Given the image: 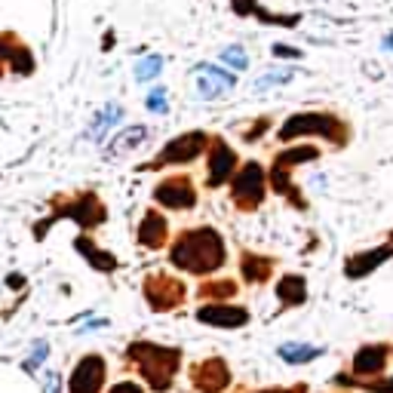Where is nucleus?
Instances as JSON below:
<instances>
[{
	"instance_id": "3",
	"label": "nucleus",
	"mask_w": 393,
	"mask_h": 393,
	"mask_svg": "<svg viewBox=\"0 0 393 393\" xmlns=\"http://www.w3.org/2000/svg\"><path fill=\"white\" fill-rule=\"evenodd\" d=\"M59 218H71L74 225H80L83 231H92V227L105 225V218H108V209H105V203L98 200L92 191L87 194H77V197H53V216H49L40 227H34V237L44 240L46 227L55 225Z\"/></svg>"
},
{
	"instance_id": "7",
	"label": "nucleus",
	"mask_w": 393,
	"mask_h": 393,
	"mask_svg": "<svg viewBox=\"0 0 393 393\" xmlns=\"http://www.w3.org/2000/svg\"><path fill=\"white\" fill-rule=\"evenodd\" d=\"M108 381V360L102 353H83L68 378V393H102Z\"/></svg>"
},
{
	"instance_id": "13",
	"label": "nucleus",
	"mask_w": 393,
	"mask_h": 393,
	"mask_svg": "<svg viewBox=\"0 0 393 393\" xmlns=\"http://www.w3.org/2000/svg\"><path fill=\"white\" fill-rule=\"evenodd\" d=\"M194 74H197V92H200V98H206V102L227 96V92L237 87V77L221 71L218 65H212V62H200L194 68Z\"/></svg>"
},
{
	"instance_id": "34",
	"label": "nucleus",
	"mask_w": 393,
	"mask_h": 393,
	"mask_svg": "<svg viewBox=\"0 0 393 393\" xmlns=\"http://www.w3.org/2000/svg\"><path fill=\"white\" fill-rule=\"evenodd\" d=\"M274 55H280V59H298V55H302V49L286 46V44H277V46H274Z\"/></svg>"
},
{
	"instance_id": "33",
	"label": "nucleus",
	"mask_w": 393,
	"mask_h": 393,
	"mask_svg": "<svg viewBox=\"0 0 393 393\" xmlns=\"http://www.w3.org/2000/svg\"><path fill=\"white\" fill-rule=\"evenodd\" d=\"M108 393H145V390H141L135 381H117V384H111Z\"/></svg>"
},
{
	"instance_id": "32",
	"label": "nucleus",
	"mask_w": 393,
	"mask_h": 393,
	"mask_svg": "<svg viewBox=\"0 0 393 393\" xmlns=\"http://www.w3.org/2000/svg\"><path fill=\"white\" fill-rule=\"evenodd\" d=\"M234 12H237V16H255V12H259V3H255V0H234Z\"/></svg>"
},
{
	"instance_id": "17",
	"label": "nucleus",
	"mask_w": 393,
	"mask_h": 393,
	"mask_svg": "<svg viewBox=\"0 0 393 393\" xmlns=\"http://www.w3.org/2000/svg\"><path fill=\"white\" fill-rule=\"evenodd\" d=\"M74 249L92 264V270H98V274H114V270H117V259H114L111 252H105V249H98L87 234H80V237L74 240Z\"/></svg>"
},
{
	"instance_id": "27",
	"label": "nucleus",
	"mask_w": 393,
	"mask_h": 393,
	"mask_svg": "<svg viewBox=\"0 0 393 393\" xmlns=\"http://www.w3.org/2000/svg\"><path fill=\"white\" fill-rule=\"evenodd\" d=\"M298 71L295 68H270L268 74L261 77L259 83H255V89H268V87H283V83H292L295 80Z\"/></svg>"
},
{
	"instance_id": "29",
	"label": "nucleus",
	"mask_w": 393,
	"mask_h": 393,
	"mask_svg": "<svg viewBox=\"0 0 393 393\" xmlns=\"http://www.w3.org/2000/svg\"><path fill=\"white\" fill-rule=\"evenodd\" d=\"M145 108L151 111V114H166V89L163 87H157V89H151L148 92V98H145Z\"/></svg>"
},
{
	"instance_id": "19",
	"label": "nucleus",
	"mask_w": 393,
	"mask_h": 393,
	"mask_svg": "<svg viewBox=\"0 0 393 393\" xmlns=\"http://www.w3.org/2000/svg\"><path fill=\"white\" fill-rule=\"evenodd\" d=\"M3 53H6V65L12 68V74L28 77L34 71V55L25 44H19L12 34H3Z\"/></svg>"
},
{
	"instance_id": "21",
	"label": "nucleus",
	"mask_w": 393,
	"mask_h": 393,
	"mask_svg": "<svg viewBox=\"0 0 393 393\" xmlns=\"http://www.w3.org/2000/svg\"><path fill=\"white\" fill-rule=\"evenodd\" d=\"M240 268H243V280L246 283H268L274 274L277 261L268 255H255V252H243L240 255Z\"/></svg>"
},
{
	"instance_id": "36",
	"label": "nucleus",
	"mask_w": 393,
	"mask_h": 393,
	"mask_svg": "<svg viewBox=\"0 0 393 393\" xmlns=\"http://www.w3.org/2000/svg\"><path fill=\"white\" fill-rule=\"evenodd\" d=\"M44 384H46V393H62L59 390V384H62V378L55 375V372H46V378H44Z\"/></svg>"
},
{
	"instance_id": "10",
	"label": "nucleus",
	"mask_w": 393,
	"mask_h": 393,
	"mask_svg": "<svg viewBox=\"0 0 393 393\" xmlns=\"http://www.w3.org/2000/svg\"><path fill=\"white\" fill-rule=\"evenodd\" d=\"M154 200L160 206H166V209L184 212L197 206V188L188 175H173V178H163L154 188Z\"/></svg>"
},
{
	"instance_id": "8",
	"label": "nucleus",
	"mask_w": 393,
	"mask_h": 393,
	"mask_svg": "<svg viewBox=\"0 0 393 393\" xmlns=\"http://www.w3.org/2000/svg\"><path fill=\"white\" fill-rule=\"evenodd\" d=\"M188 378L197 393H225L231 387V366L221 356H206L188 369Z\"/></svg>"
},
{
	"instance_id": "20",
	"label": "nucleus",
	"mask_w": 393,
	"mask_h": 393,
	"mask_svg": "<svg viewBox=\"0 0 393 393\" xmlns=\"http://www.w3.org/2000/svg\"><path fill=\"white\" fill-rule=\"evenodd\" d=\"M120 120H123V108H120L117 102L102 105V108L92 114V120H89V126H87V139L102 141V139H105V132H108L111 126H117Z\"/></svg>"
},
{
	"instance_id": "25",
	"label": "nucleus",
	"mask_w": 393,
	"mask_h": 393,
	"mask_svg": "<svg viewBox=\"0 0 393 393\" xmlns=\"http://www.w3.org/2000/svg\"><path fill=\"white\" fill-rule=\"evenodd\" d=\"M197 295H200V298H216V304H221L225 298L237 295V283H234V280H216V283H206V286H200Z\"/></svg>"
},
{
	"instance_id": "1",
	"label": "nucleus",
	"mask_w": 393,
	"mask_h": 393,
	"mask_svg": "<svg viewBox=\"0 0 393 393\" xmlns=\"http://www.w3.org/2000/svg\"><path fill=\"white\" fill-rule=\"evenodd\" d=\"M169 261H173V268L184 270V274L212 277V274H218L227 261L225 237L209 225L182 231L175 237L173 249H169Z\"/></svg>"
},
{
	"instance_id": "41",
	"label": "nucleus",
	"mask_w": 393,
	"mask_h": 393,
	"mask_svg": "<svg viewBox=\"0 0 393 393\" xmlns=\"http://www.w3.org/2000/svg\"><path fill=\"white\" fill-rule=\"evenodd\" d=\"M390 356H393V347H390Z\"/></svg>"
},
{
	"instance_id": "26",
	"label": "nucleus",
	"mask_w": 393,
	"mask_h": 393,
	"mask_svg": "<svg viewBox=\"0 0 393 393\" xmlns=\"http://www.w3.org/2000/svg\"><path fill=\"white\" fill-rule=\"evenodd\" d=\"M317 157H320V148L302 145V148H295V151H283L277 157V163H280V166H298V163H311V160H317Z\"/></svg>"
},
{
	"instance_id": "30",
	"label": "nucleus",
	"mask_w": 393,
	"mask_h": 393,
	"mask_svg": "<svg viewBox=\"0 0 393 393\" xmlns=\"http://www.w3.org/2000/svg\"><path fill=\"white\" fill-rule=\"evenodd\" d=\"M360 390H366V393H393V375L390 378H372V381H360Z\"/></svg>"
},
{
	"instance_id": "6",
	"label": "nucleus",
	"mask_w": 393,
	"mask_h": 393,
	"mask_svg": "<svg viewBox=\"0 0 393 393\" xmlns=\"http://www.w3.org/2000/svg\"><path fill=\"white\" fill-rule=\"evenodd\" d=\"M292 135H323V139L341 145L347 139V130L335 114H292L280 126V139L289 141Z\"/></svg>"
},
{
	"instance_id": "15",
	"label": "nucleus",
	"mask_w": 393,
	"mask_h": 393,
	"mask_svg": "<svg viewBox=\"0 0 393 393\" xmlns=\"http://www.w3.org/2000/svg\"><path fill=\"white\" fill-rule=\"evenodd\" d=\"M390 255H393V243H384V246H378V249H366V252L350 255L344 261V277H350V280H363V277L375 274Z\"/></svg>"
},
{
	"instance_id": "16",
	"label": "nucleus",
	"mask_w": 393,
	"mask_h": 393,
	"mask_svg": "<svg viewBox=\"0 0 393 393\" xmlns=\"http://www.w3.org/2000/svg\"><path fill=\"white\" fill-rule=\"evenodd\" d=\"M166 237H169V221L157 209H148L139 221V231H135L139 246L141 249H160V246H166Z\"/></svg>"
},
{
	"instance_id": "18",
	"label": "nucleus",
	"mask_w": 393,
	"mask_h": 393,
	"mask_svg": "<svg viewBox=\"0 0 393 393\" xmlns=\"http://www.w3.org/2000/svg\"><path fill=\"white\" fill-rule=\"evenodd\" d=\"M274 292H277V302H280L283 311L286 307H302L307 302V283H304V277H298V274L280 277Z\"/></svg>"
},
{
	"instance_id": "28",
	"label": "nucleus",
	"mask_w": 393,
	"mask_h": 393,
	"mask_svg": "<svg viewBox=\"0 0 393 393\" xmlns=\"http://www.w3.org/2000/svg\"><path fill=\"white\" fill-rule=\"evenodd\" d=\"M221 62H227V65H234L237 71H246L249 68V55L243 46H227L221 49Z\"/></svg>"
},
{
	"instance_id": "23",
	"label": "nucleus",
	"mask_w": 393,
	"mask_h": 393,
	"mask_svg": "<svg viewBox=\"0 0 393 393\" xmlns=\"http://www.w3.org/2000/svg\"><path fill=\"white\" fill-rule=\"evenodd\" d=\"M145 139H148V126H126V130H120V132L111 139L108 157L130 154V151H135V148H139Z\"/></svg>"
},
{
	"instance_id": "14",
	"label": "nucleus",
	"mask_w": 393,
	"mask_h": 393,
	"mask_svg": "<svg viewBox=\"0 0 393 393\" xmlns=\"http://www.w3.org/2000/svg\"><path fill=\"white\" fill-rule=\"evenodd\" d=\"M237 173V154L227 141L221 139H209V188L231 182Z\"/></svg>"
},
{
	"instance_id": "24",
	"label": "nucleus",
	"mask_w": 393,
	"mask_h": 393,
	"mask_svg": "<svg viewBox=\"0 0 393 393\" xmlns=\"http://www.w3.org/2000/svg\"><path fill=\"white\" fill-rule=\"evenodd\" d=\"M160 71H163V55H145V59H139L135 62V83H148V80H157L160 77Z\"/></svg>"
},
{
	"instance_id": "31",
	"label": "nucleus",
	"mask_w": 393,
	"mask_h": 393,
	"mask_svg": "<svg viewBox=\"0 0 393 393\" xmlns=\"http://www.w3.org/2000/svg\"><path fill=\"white\" fill-rule=\"evenodd\" d=\"M46 353H49V344H46V341H37V347H34V350H31V356L25 360V369H28V372H34V366H40V363L46 360Z\"/></svg>"
},
{
	"instance_id": "35",
	"label": "nucleus",
	"mask_w": 393,
	"mask_h": 393,
	"mask_svg": "<svg viewBox=\"0 0 393 393\" xmlns=\"http://www.w3.org/2000/svg\"><path fill=\"white\" fill-rule=\"evenodd\" d=\"M252 393H307V384H295V387H264V390H252Z\"/></svg>"
},
{
	"instance_id": "9",
	"label": "nucleus",
	"mask_w": 393,
	"mask_h": 393,
	"mask_svg": "<svg viewBox=\"0 0 393 393\" xmlns=\"http://www.w3.org/2000/svg\"><path fill=\"white\" fill-rule=\"evenodd\" d=\"M206 148H209V135H206V132H184V135H178V139L166 141V148L157 154V160L151 163V166L157 169V166H178V163H191V160H197Z\"/></svg>"
},
{
	"instance_id": "2",
	"label": "nucleus",
	"mask_w": 393,
	"mask_h": 393,
	"mask_svg": "<svg viewBox=\"0 0 393 393\" xmlns=\"http://www.w3.org/2000/svg\"><path fill=\"white\" fill-rule=\"evenodd\" d=\"M126 363H132L139 378L154 393H166L175 384L178 369H182V350L154 344V341H132L126 347Z\"/></svg>"
},
{
	"instance_id": "11",
	"label": "nucleus",
	"mask_w": 393,
	"mask_h": 393,
	"mask_svg": "<svg viewBox=\"0 0 393 393\" xmlns=\"http://www.w3.org/2000/svg\"><path fill=\"white\" fill-rule=\"evenodd\" d=\"M387 363H390V344H384V341H375V344H363L360 350L353 353V360H350V372H353L356 378H381L384 372H387Z\"/></svg>"
},
{
	"instance_id": "39",
	"label": "nucleus",
	"mask_w": 393,
	"mask_h": 393,
	"mask_svg": "<svg viewBox=\"0 0 393 393\" xmlns=\"http://www.w3.org/2000/svg\"><path fill=\"white\" fill-rule=\"evenodd\" d=\"M25 280H22V277H6V286H22Z\"/></svg>"
},
{
	"instance_id": "38",
	"label": "nucleus",
	"mask_w": 393,
	"mask_h": 393,
	"mask_svg": "<svg viewBox=\"0 0 393 393\" xmlns=\"http://www.w3.org/2000/svg\"><path fill=\"white\" fill-rule=\"evenodd\" d=\"M3 68H6V53H3V34H0V77H3Z\"/></svg>"
},
{
	"instance_id": "40",
	"label": "nucleus",
	"mask_w": 393,
	"mask_h": 393,
	"mask_svg": "<svg viewBox=\"0 0 393 393\" xmlns=\"http://www.w3.org/2000/svg\"><path fill=\"white\" fill-rule=\"evenodd\" d=\"M384 49H387V53H393V34H387V37H384Z\"/></svg>"
},
{
	"instance_id": "5",
	"label": "nucleus",
	"mask_w": 393,
	"mask_h": 393,
	"mask_svg": "<svg viewBox=\"0 0 393 393\" xmlns=\"http://www.w3.org/2000/svg\"><path fill=\"white\" fill-rule=\"evenodd\" d=\"M141 295H145L151 311L166 313V311H178V307L184 304L188 289H184V283L178 280V277L166 274V270H154V274H148L145 283H141Z\"/></svg>"
},
{
	"instance_id": "4",
	"label": "nucleus",
	"mask_w": 393,
	"mask_h": 393,
	"mask_svg": "<svg viewBox=\"0 0 393 393\" xmlns=\"http://www.w3.org/2000/svg\"><path fill=\"white\" fill-rule=\"evenodd\" d=\"M231 197L234 206L243 212H255L268 197V173L261 169V163L249 160L246 166H240L231 178Z\"/></svg>"
},
{
	"instance_id": "12",
	"label": "nucleus",
	"mask_w": 393,
	"mask_h": 393,
	"mask_svg": "<svg viewBox=\"0 0 393 393\" xmlns=\"http://www.w3.org/2000/svg\"><path fill=\"white\" fill-rule=\"evenodd\" d=\"M197 323L203 326H212V329H243L249 326L252 313L249 307H240V304H206V307H197Z\"/></svg>"
},
{
	"instance_id": "37",
	"label": "nucleus",
	"mask_w": 393,
	"mask_h": 393,
	"mask_svg": "<svg viewBox=\"0 0 393 393\" xmlns=\"http://www.w3.org/2000/svg\"><path fill=\"white\" fill-rule=\"evenodd\" d=\"M105 326H108V320H96V323L80 326V332H92V329H105Z\"/></svg>"
},
{
	"instance_id": "22",
	"label": "nucleus",
	"mask_w": 393,
	"mask_h": 393,
	"mask_svg": "<svg viewBox=\"0 0 393 393\" xmlns=\"http://www.w3.org/2000/svg\"><path fill=\"white\" fill-rule=\"evenodd\" d=\"M277 353H280L286 366H304V363H313L317 356H323L326 350L317 344H304V341H286V344L277 347Z\"/></svg>"
}]
</instances>
